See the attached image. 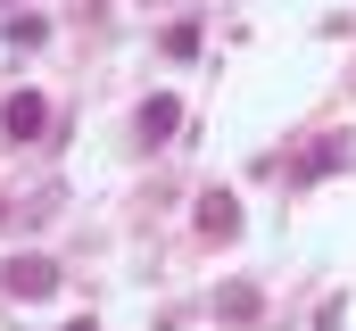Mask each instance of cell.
Listing matches in <instances>:
<instances>
[{"instance_id":"5","label":"cell","mask_w":356,"mask_h":331,"mask_svg":"<svg viewBox=\"0 0 356 331\" xmlns=\"http://www.w3.org/2000/svg\"><path fill=\"white\" fill-rule=\"evenodd\" d=\"M199 224H207V232H241V207H232L224 191H207V207H199Z\"/></svg>"},{"instance_id":"6","label":"cell","mask_w":356,"mask_h":331,"mask_svg":"<svg viewBox=\"0 0 356 331\" xmlns=\"http://www.w3.org/2000/svg\"><path fill=\"white\" fill-rule=\"evenodd\" d=\"M224 315H241V323H249V315H257V290H249V282H232V290H224Z\"/></svg>"},{"instance_id":"8","label":"cell","mask_w":356,"mask_h":331,"mask_svg":"<svg viewBox=\"0 0 356 331\" xmlns=\"http://www.w3.org/2000/svg\"><path fill=\"white\" fill-rule=\"evenodd\" d=\"M67 331H91V323H67Z\"/></svg>"},{"instance_id":"4","label":"cell","mask_w":356,"mask_h":331,"mask_svg":"<svg viewBox=\"0 0 356 331\" xmlns=\"http://www.w3.org/2000/svg\"><path fill=\"white\" fill-rule=\"evenodd\" d=\"M332 166H348V141H340V133L307 150V166H298V182H315V174H332Z\"/></svg>"},{"instance_id":"2","label":"cell","mask_w":356,"mask_h":331,"mask_svg":"<svg viewBox=\"0 0 356 331\" xmlns=\"http://www.w3.org/2000/svg\"><path fill=\"white\" fill-rule=\"evenodd\" d=\"M42 124H50V99H42V91H17V99L0 108V133H8V141H42Z\"/></svg>"},{"instance_id":"3","label":"cell","mask_w":356,"mask_h":331,"mask_svg":"<svg viewBox=\"0 0 356 331\" xmlns=\"http://www.w3.org/2000/svg\"><path fill=\"white\" fill-rule=\"evenodd\" d=\"M175 124H182V108L166 99V91H158V99H141V141H149V150H158V141H175Z\"/></svg>"},{"instance_id":"7","label":"cell","mask_w":356,"mask_h":331,"mask_svg":"<svg viewBox=\"0 0 356 331\" xmlns=\"http://www.w3.org/2000/svg\"><path fill=\"white\" fill-rule=\"evenodd\" d=\"M166 50H175V58H191V50H199V25H191V17H182V25H166Z\"/></svg>"},{"instance_id":"1","label":"cell","mask_w":356,"mask_h":331,"mask_svg":"<svg viewBox=\"0 0 356 331\" xmlns=\"http://www.w3.org/2000/svg\"><path fill=\"white\" fill-rule=\"evenodd\" d=\"M0 290L33 307V298H50V290H58V265H50V257H8V265H0Z\"/></svg>"}]
</instances>
